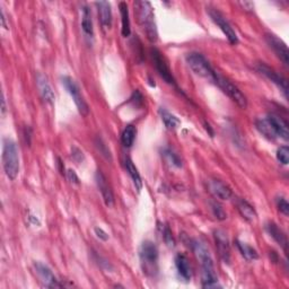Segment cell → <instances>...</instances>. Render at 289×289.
I'll return each mask as SVG.
<instances>
[{"mask_svg": "<svg viewBox=\"0 0 289 289\" xmlns=\"http://www.w3.org/2000/svg\"><path fill=\"white\" fill-rule=\"evenodd\" d=\"M61 80H63V85L65 86V89L67 90V92L69 93V95L72 97V100H74L75 105L77 107V110H78V112L82 117L89 115V113H90L89 104H87L84 96H82L79 86L75 81V79H72L69 76H65L61 78Z\"/></svg>", "mask_w": 289, "mask_h": 289, "instance_id": "cell-6", "label": "cell"}, {"mask_svg": "<svg viewBox=\"0 0 289 289\" xmlns=\"http://www.w3.org/2000/svg\"><path fill=\"white\" fill-rule=\"evenodd\" d=\"M81 28L87 39L94 38V27H93L92 13L91 9L87 6H84L81 9Z\"/></svg>", "mask_w": 289, "mask_h": 289, "instance_id": "cell-21", "label": "cell"}, {"mask_svg": "<svg viewBox=\"0 0 289 289\" xmlns=\"http://www.w3.org/2000/svg\"><path fill=\"white\" fill-rule=\"evenodd\" d=\"M256 69L259 70V72H261L263 76H266L268 79L271 80L273 84H276L278 87H279L283 96H285L286 99H288V81L285 77L281 76L279 72H277L275 69L270 68L269 66H267L263 63L257 65Z\"/></svg>", "mask_w": 289, "mask_h": 289, "instance_id": "cell-9", "label": "cell"}, {"mask_svg": "<svg viewBox=\"0 0 289 289\" xmlns=\"http://www.w3.org/2000/svg\"><path fill=\"white\" fill-rule=\"evenodd\" d=\"M277 206L278 209L280 210V213H282L285 216L289 215V204L287 203V200L285 198H278L277 199Z\"/></svg>", "mask_w": 289, "mask_h": 289, "instance_id": "cell-32", "label": "cell"}, {"mask_svg": "<svg viewBox=\"0 0 289 289\" xmlns=\"http://www.w3.org/2000/svg\"><path fill=\"white\" fill-rule=\"evenodd\" d=\"M94 232H95L96 236L99 237L100 240H102V241H107L108 240V235L106 234V232H104L102 228H100V227H95Z\"/></svg>", "mask_w": 289, "mask_h": 289, "instance_id": "cell-36", "label": "cell"}, {"mask_svg": "<svg viewBox=\"0 0 289 289\" xmlns=\"http://www.w3.org/2000/svg\"><path fill=\"white\" fill-rule=\"evenodd\" d=\"M152 58L155 68H156L158 75L162 77V78L167 82L169 85L175 86V79L172 75V71L169 69L168 64L166 59L164 58V55L162 52L157 49H152Z\"/></svg>", "mask_w": 289, "mask_h": 289, "instance_id": "cell-8", "label": "cell"}, {"mask_svg": "<svg viewBox=\"0 0 289 289\" xmlns=\"http://www.w3.org/2000/svg\"><path fill=\"white\" fill-rule=\"evenodd\" d=\"M208 13H209V16L211 17V19L214 20V23L220 28L221 32L224 33L227 40H228V42L233 45L239 43V38H237L236 32L234 31V28L232 27V25L225 19L223 15H221L218 10L214 9V8H209Z\"/></svg>", "mask_w": 289, "mask_h": 289, "instance_id": "cell-7", "label": "cell"}, {"mask_svg": "<svg viewBox=\"0 0 289 289\" xmlns=\"http://www.w3.org/2000/svg\"><path fill=\"white\" fill-rule=\"evenodd\" d=\"M159 115H161L162 121L164 122L165 127L169 130H175L181 126V121L179 120V118L177 115L172 114L171 112H168L166 108L161 107L159 108Z\"/></svg>", "mask_w": 289, "mask_h": 289, "instance_id": "cell-23", "label": "cell"}, {"mask_svg": "<svg viewBox=\"0 0 289 289\" xmlns=\"http://www.w3.org/2000/svg\"><path fill=\"white\" fill-rule=\"evenodd\" d=\"M185 60H187V64L190 67V69L192 70L195 75L213 82L215 81L217 71L214 70L213 67L209 64V61L205 58V55L199 52H191L185 56Z\"/></svg>", "mask_w": 289, "mask_h": 289, "instance_id": "cell-4", "label": "cell"}, {"mask_svg": "<svg viewBox=\"0 0 289 289\" xmlns=\"http://www.w3.org/2000/svg\"><path fill=\"white\" fill-rule=\"evenodd\" d=\"M214 239L216 247L218 250L220 259L225 263H229L230 261V244L228 241V236L224 230L217 229L214 233Z\"/></svg>", "mask_w": 289, "mask_h": 289, "instance_id": "cell-12", "label": "cell"}, {"mask_svg": "<svg viewBox=\"0 0 289 289\" xmlns=\"http://www.w3.org/2000/svg\"><path fill=\"white\" fill-rule=\"evenodd\" d=\"M36 85H38V89L42 99L46 103H49V104H52L55 100V95L52 91V87L50 85L48 77L39 72V74L36 75Z\"/></svg>", "mask_w": 289, "mask_h": 289, "instance_id": "cell-15", "label": "cell"}, {"mask_svg": "<svg viewBox=\"0 0 289 289\" xmlns=\"http://www.w3.org/2000/svg\"><path fill=\"white\" fill-rule=\"evenodd\" d=\"M268 121L270 122L273 130H275L278 138H281L283 140H288L289 139V129L288 123L283 120V119L277 114H269L267 115Z\"/></svg>", "mask_w": 289, "mask_h": 289, "instance_id": "cell-16", "label": "cell"}, {"mask_svg": "<svg viewBox=\"0 0 289 289\" xmlns=\"http://www.w3.org/2000/svg\"><path fill=\"white\" fill-rule=\"evenodd\" d=\"M163 239H164L165 243H166L169 247H174L175 241L173 239L172 230L169 229L168 226H164V228H163Z\"/></svg>", "mask_w": 289, "mask_h": 289, "instance_id": "cell-31", "label": "cell"}, {"mask_svg": "<svg viewBox=\"0 0 289 289\" xmlns=\"http://www.w3.org/2000/svg\"><path fill=\"white\" fill-rule=\"evenodd\" d=\"M237 210H239L240 215L243 217L245 220L249 221V223H253L257 218V214L255 209L253 208V206L247 203L244 199H239L236 203Z\"/></svg>", "mask_w": 289, "mask_h": 289, "instance_id": "cell-20", "label": "cell"}, {"mask_svg": "<svg viewBox=\"0 0 289 289\" xmlns=\"http://www.w3.org/2000/svg\"><path fill=\"white\" fill-rule=\"evenodd\" d=\"M67 178H68V180L70 181L71 183H74V184H79V178L77 177V174L76 172L74 171V169H68L67 171Z\"/></svg>", "mask_w": 289, "mask_h": 289, "instance_id": "cell-35", "label": "cell"}, {"mask_svg": "<svg viewBox=\"0 0 289 289\" xmlns=\"http://www.w3.org/2000/svg\"><path fill=\"white\" fill-rule=\"evenodd\" d=\"M56 165H58V167H59V171H60V173L63 174V175H65V165H64V163L61 162V159L60 158H58V163H56Z\"/></svg>", "mask_w": 289, "mask_h": 289, "instance_id": "cell-37", "label": "cell"}, {"mask_svg": "<svg viewBox=\"0 0 289 289\" xmlns=\"http://www.w3.org/2000/svg\"><path fill=\"white\" fill-rule=\"evenodd\" d=\"M137 136V128L132 125H128L125 129H123L122 135H121V142L125 147L130 148Z\"/></svg>", "mask_w": 289, "mask_h": 289, "instance_id": "cell-27", "label": "cell"}, {"mask_svg": "<svg viewBox=\"0 0 289 289\" xmlns=\"http://www.w3.org/2000/svg\"><path fill=\"white\" fill-rule=\"evenodd\" d=\"M3 166L5 174L14 181L19 173V155L16 143L10 138L4 139L3 144Z\"/></svg>", "mask_w": 289, "mask_h": 289, "instance_id": "cell-2", "label": "cell"}, {"mask_svg": "<svg viewBox=\"0 0 289 289\" xmlns=\"http://www.w3.org/2000/svg\"><path fill=\"white\" fill-rule=\"evenodd\" d=\"M95 181L105 205L110 208L113 207V205H114V194H113L110 185H108L106 181V178L104 177V174H103L101 171H97L95 174Z\"/></svg>", "mask_w": 289, "mask_h": 289, "instance_id": "cell-14", "label": "cell"}, {"mask_svg": "<svg viewBox=\"0 0 289 289\" xmlns=\"http://www.w3.org/2000/svg\"><path fill=\"white\" fill-rule=\"evenodd\" d=\"M209 192L214 195L216 199L219 200H229L233 195V191L220 180H210L208 183Z\"/></svg>", "mask_w": 289, "mask_h": 289, "instance_id": "cell-13", "label": "cell"}, {"mask_svg": "<svg viewBox=\"0 0 289 289\" xmlns=\"http://www.w3.org/2000/svg\"><path fill=\"white\" fill-rule=\"evenodd\" d=\"M35 272L38 275L40 281L42 282V285L46 288H61L64 285L60 283V281L56 279V277L53 275V272L51 271L50 268L44 265V263L36 262L34 265Z\"/></svg>", "mask_w": 289, "mask_h": 289, "instance_id": "cell-10", "label": "cell"}, {"mask_svg": "<svg viewBox=\"0 0 289 289\" xmlns=\"http://www.w3.org/2000/svg\"><path fill=\"white\" fill-rule=\"evenodd\" d=\"M236 246H237V249H239L242 256H243L245 260L255 261L259 259V254H257L256 250L254 249V247H252L251 245L243 243V242H241V241H236Z\"/></svg>", "mask_w": 289, "mask_h": 289, "instance_id": "cell-26", "label": "cell"}, {"mask_svg": "<svg viewBox=\"0 0 289 289\" xmlns=\"http://www.w3.org/2000/svg\"><path fill=\"white\" fill-rule=\"evenodd\" d=\"M126 168H127L129 175H130V178L132 180L133 184H135L136 190L138 191V192H140L141 189H142L141 177H140V174H139V172H138L136 165L133 164V162L131 161L130 158L126 159Z\"/></svg>", "mask_w": 289, "mask_h": 289, "instance_id": "cell-25", "label": "cell"}, {"mask_svg": "<svg viewBox=\"0 0 289 289\" xmlns=\"http://www.w3.org/2000/svg\"><path fill=\"white\" fill-rule=\"evenodd\" d=\"M97 12H99V17L102 27L104 31L110 30L112 26V9L111 4L108 2H97L96 4Z\"/></svg>", "mask_w": 289, "mask_h": 289, "instance_id": "cell-17", "label": "cell"}, {"mask_svg": "<svg viewBox=\"0 0 289 289\" xmlns=\"http://www.w3.org/2000/svg\"><path fill=\"white\" fill-rule=\"evenodd\" d=\"M133 6H135V13L138 17V23L143 28L148 40L155 42L157 40V28L151 3L136 2Z\"/></svg>", "mask_w": 289, "mask_h": 289, "instance_id": "cell-1", "label": "cell"}, {"mask_svg": "<svg viewBox=\"0 0 289 289\" xmlns=\"http://www.w3.org/2000/svg\"><path fill=\"white\" fill-rule=\"evenodd\" d=\"M119 8H120V14H121V22H122V27H121V33L125 38H128L131 33L130 28V18H129V9L127 3L122 2L119 4Z\"/></svg>", "mask_w": 289, "mask_h": 289, "instance_id": "cell-24", "label": "cell"}, {"mask_svg": "<svg viewBox=\"0 0 289 289\" xmlns=\"http://www.w3.org/2000/svg\"><path fill=\"white\" fill-rule=\"evenodd\" d=\"M210 207H211V211H213V214L217 219L225 220L227 218V213L223 208V206L217 203V201H211Z\"/></svg>", "mask_w": 289, "mask_h": 289, "instance_id": "cell-29", "label": "cell"}, {"mask_svg": "<svg viewBox=\"0 0 289 289\" xmlns=\"http://www.w3.org/2000/svg\"><path fill=\"white\" fill-rule=\"evenodd\" d=\"M158 249L152 241H144L139 247V259H140L143 273L154 276L158 270Z\"/></svg>", "mask_w": 289, "mask_h": 289, "instance_id": "cell-3", "label": "cell"}, {"mask_svg": "<svg viewBox=\"0 0 289 289\" xmlns=\"http://www.w3.org/2000/svg\"><path fill=\"white\" fill-rule=\"evenodd\" d=\"M266 229L272 239L282 247L283 251L287 252L288 251V239H287V235L285 234V232H283L281 228H279L278 225H276L275 223L267 224Z\"/></svg>", "mask_w": 289, "mask_h": 289, "instance_id": "cell-19", "label": "cell"}, {"mask_svg": "<svg viewBox=\"0 0 289 289\" xmlns=\"http://www.w3.org/2000/svg\"><path fill=\"white\" fill-rule=\"evenodd\" d=\"M214 82L241 108L247 107L246 96L243 94V93H242V91L239 89V87H237L235 84H233L230 80L225 78L224 76H221L220 74L217 72Z\"/></svg>", "mask_w": 289, "mask_h": 289, "instance_id": "cell-5", "label": "cell"}, {"mask_svg": "<svg viewBox=\"0 0 289 289\" xmlns=\"http://www.w3.org/2000/svg\"><path fill=\"white\" fill-rule=\"evenodd\" d=\"M5 113H6V100H5V95L3 94V100H2V115L4 117Z\"/></svg>", "mask_w": 289, "mask_h": 289, "instance_id": "cell-38", "label": "cell"}, {"mask_svg": "<svg viewBox=\"0 0 289 289\" xmlns=\"http://www.w3.org/2000/svg\"><path fill=\"white\" fill-rule=\"evenodd\" d=\"M96 146H97V148L100 149V152L102 153L103 156H105L107 159H108V158L111 159V153H110V151H108V149L106 148L105 143L103 142V141L101 140V139H97V140H96Z\"/></svg>", "mask_w": 289, "mask_h": 289, "instance_id": "cell-34", "label": "cell"}, {"mask_svg": "<svg viewBox=\"0 0 289 289\" xmlns=\"http://www.w3.org/2000/svg\"><path fill=\"white\" fill-rule=\"evenodd\" d=\"M277 159L282 165H288L289 163V148L288 146H281L277 151Z\"/></svg>", "mask_w": 289, "mask_h": 289, "instance_id": "cell-30", "label": "cell"}, {"mask_svg": "<svg viewBox=\"0 0 289 289\" xmlns=\"http://www.w3.org/2000/svg\"><path fill=\"white\" fill-rule=\"evenodd\" d=\"M163 155H164V157L166 158V161L171 165H173V166H175V167L182 166V161H181L179 155L175 154L173 151H171V149H168V148L164 149Z\"/></svg>", "mask_w": 289, "mask_h": 289, "instance_id": "cell-28", "label": "cell"}, {"mask_svg": "<svg viewBox=\"0 0 289 289\" xmlns=\"http://www.w3.org/2000/svg\"><path fill=\"white\" fill-rule=\"evenodd\" d=\"M174 261L179 276L185 281L191 280V278H192V268H191L188 256L180 253V254H177V256H175Z\"/></svg>", "mask_w": 289, "mask_h": 289, "instance_id": "cell-18", "label": "cell"}, {"mask_svg": "<svg viewBox=\"0 0 289 289\" xmlns=\"http://www.w3.org/2000/svg\"><path fill=\"white\" fill-rule=\"evenodd\" d=\"M255 127L257 129V131H259L263 137L269 139V140H276L278 138L275 130H273L272 126L270 125V122L268 121L267 118L257 119L255 121Z\"/></svg>", "mask_w": 289, "mask_h": 289, "instance_id": "cell-22", "label": "cell"}, {"mask_svg": "<svg viewBox=\"0 0 289 289\" xmlns=\"http://www.w3.org/2000/svg\"><path fill=\"white\" fill-rule=\"evenodd\" d=\"M266 41H267L268 45H269L270 48L272 49L273 52H275V54L282 61V64L285 65L286 67H288V65H289V52H288V48H287L286 43L273 34H267L266 35Z\"/></svg>", "mask_w": 289, "mask_h": 289, "instance_id": "cell-11", "label": "cell"}, {"mask_svg": "<svg viewBox=\"0 0 289 289\" xmlns=\"http://www.w3.org/2000/svg\"><path fill=\"white\" fill-rule=\"evenodd\" d=\"M2 23H3V26L6 30H8V26L6 24V16H5V13H4L3 9H2Z\"/></svg>", "mask_w": 289, "mask_h": 289, "instance_id": "cell-39", "label": "cell"}, {"mask_svg": "<svg viewBox=\"0 0 289 289\" xmlns=\"http://www.w3.org/2000/svg\"><path fill=\"white\" fill-rule=\"evenodd\" d=\"M71 157L77 163H80V162L84 161V154H82L80 149L77 148V147L71 148Z\"/></svg>", "mask_w": 289, "mask_h": 289, "instance_id": "cell-33", "label": "cell"}]
</instances>
